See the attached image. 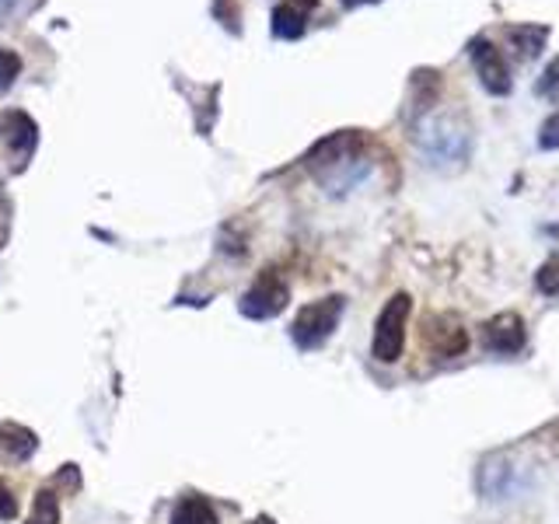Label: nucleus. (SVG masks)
<instances>
[{"instance_id": "obj_18", "label": "nucleus", "mask_w": 559, "mask_h": 524, "mask_svg": "<svg viewBox=\"0 0 559 524\" xmlns=\"http://www.w3.org/2000/svg\"><path fill=\"white\" fill-rule=\"evenodd\" d=\"M14 4H17V0H0V14H11Z\"/></svg>"}, {"instance_id": "obj_14", "label": "nucleus", "mask_w": 559, "mask_h": 524, "mask_svg": "<svg viewBox=\"0 0 559 524\" xmlns=\"http://www.w3.org/2000/svg\"><path fill=\"white\" fill-rule=\"evenodd\" d=\"M17 74H22V60H17V52L0 46V92H8Z\"/></svg>"}, {"instance_id": "obj_3", "label": "nucleus", "mask_w": 559, "mask_h": 524, "mask_svg": "<svg viewBox=\"0 0 559 524\" xmlns=\"http://www.w3.org/2000/svg\"><path fill=\"white\" fill-rule=\"evenodd\" d=\"M287 301H290L287 279L280 276L276 270H262V273L255 276V284L241 294L238 308H241L245 319H252V322H270V319H276V314L287 308Z\"/></svg>"}, {"instance_id": "obj_15", "label": "nucleus", "mask_w": 559, "mask_h": 524, "mask_svg": "<svg viewBox=\"0 0 559 524\" xmlns=\"http://www.w3.org/2000/svg\"><path fill=\"white\" fill-rule=\"evenodd\" d=\"M538 147L542 151H559V109L542 122V130H538Z\"/></svg>"}, {"instance_id": "obj_19", "label": "nucleus", "mask_w": 559, "mask_h": 524, "mask_svg": "<svg viewBox=\"0 0 559 524\" xmlns=\"http://www.w3.org/2000/svg\"><path fill=\"white\" fill-rule=\"evenodd\" d=\"M346 8H360V4H378V0H343Z\"/></svg>"}, {"instance_id": "obj_4", "label": "nucleus", "mask_w": 559, "mask_h": 524, "mask_svg": "<svg viewBox=\"0 0 559 524\" xmlns=\"http://www.w3.org/2000/svg\"><path fill=\"white\" fill-rule=\"evenodd\" d=\"M419 336H424L427 354L437 360H454L468 349V332L465 325L454 319V314H427L424 325H419Z\"/></svg>"}, {"instance_id": "obj_7", "label": "nucleus", "mask_w": 559, "mask_h": 524, "mask_svg": "<svg viewBox=\"0 0 559 524\" xmlns=\"http://www.w3.org/2000/svg\"><path fill=\"white\" fill-rule=\"evenodd\" d=\"M357 144H360V136H357V133H336V136L322 140V144L305 157V165L325 182L332 171L349 168V162H357V157H354Z\"/></svg>"}, {"instance_id": "obj_1", "label": "nucleus", "mask_w": 559, "mask_h": 524, "mask_svg": "<svg viewBox=\"0 0 559 524\" xmlns=\"http://www.w3.org/2000/svg\"><path fill=\"white\" fill-rule=\"evenodd\" d=\"M343 308H346V301H343L340 294L305 305L301 311L294 314V322H290L294 346L297 349H319V346H325L332 340V332H336L340 319H343Z\"/></svg>"}, {"instance_id": "obj_17", "label": "nucleus", "mask_w": 559, "mask_h": 524, "mask_svg": "<svg viewBox=\"0 0 559 524\" xmlns=\"http://www.w3.org/2000/svg\"><path fill=\"white\" fill-rule=\"evenodd\" d=\"M17 517V500L14 489L8 483H0V521H14Z\"/></svg>"}, {"instance_id": "obj_12", "label": "nucleus", "mask_w": 559, "mask_h": 524, "mask_svg": "<svg viewBox=\"0 0 559 524\" xmlns=\"http://www.w3.org/2000/svg\"><path fill=\"white\" fill-rule=\"evenodd\" d=\"M25 524H60V500L52 489H39L32 500V514Z\"/></svg>"}, {"instance_id": "obj_16", "label": "nucleus", "mask_w": 559, "mask_h": 524, "mask_svg": "<svg viewBox=\"0 0 559 524\" xmlns=\"http://www.w3.org/2000/svg\"><path fill=\"white\" fill-rule=\"evenodd\" d=\"M535 92L538 95H559V57L542 70V78H538V84H535Z\"/></svg>"}, {"instance_id": "obj_10", "label": "nucleus", "mask_w": 559, "mask_h": 524, "mask_svg": "<svg viewBox=\"0 0 559 524\" xmlns=\"http://www.w3.org/2000/svg\"><path fill=\"white\" fill-rule=\"evenodd\" d=\"M168 524H217V511H214V503H210L206 497L189 493V497H182L179 503H175Z\"/></svg>"}, {"instance_id": "obj_5", "label": "nucleus", "mask_w": 559, "mask_h": 524, "mask_svg": "<svg viewBox=\"0 0 559 524\" xmlns=\"http://www.w3.org/2000/svg\"><path fill=\"white\" fill-rule=\"evenodd\" d=\"M468 57H472V67H476V74L483 81V87L489 95H511V67H507L503 52L489 43V39H472L468 43Z\"/></svg>"}, {"instance_id": "obj_20", "label": "nucleus", "mask_w": 559, "mask_h": 524, "mask_svg": "<svg viewBox=\"0 0 559 524\" xmlns=\"http://www.w3.org/2000/svg\"><path fill=\"white\" fill-rule=\"evenodd\" d=\"M255 524H273V521H270V517H259Z\"/></svg>"}, {"instance_id": "obj_11", "label": "nucleus", "mask_w": 559, "mask_h": 524, "mask_svg": "<svg viewBox=\"0 0 559 524\" xmlns=\"http://www.w3.org/2000/svg\"><path fill=\"white\" fill-rule=\"evenodd\" d=\"M507 39L518 46L521 60H535L549 39V28L546 25H507Z\"/></svg>"}, {"instance_id": "obj_9", "label": "nucleus", "mask_w": 559, "mask_h": 524, "mask_svg": "<svg viewBox=\"0 0 559 524\" xmlns=\"http://www.w3.org/2000/svg\"><path fill=\"white\" fill-rule=\"evenodd\" d=\"M319 0H287L273 11V35L276 39H301L308 28V14Z\"/></svg>"}, {"instance_id": "obj_2", "label": "nucleus", "mask_w": 559, "mask_h": 524, "mask_svg": "<svg viewBox=\"0 0 559 524\" xmlns=\"http://www.w3.org/2000/svg\"><path fill=\"white\" fill-rule=\"evenodd\" d=\"M409 308H413V297L409 294H392L384 308L378 311L374 319V343H371V354L381 364H395L406 349V325H409Z\"/></svg>"}, {"instance_id": "obj_21", "label": "nucleus", "mask_w": 559, "mask_h": 524, "mask_svg": "<svg viewBox=\"0 0 559 524\" xmlns=\"http://www.w3.org/2000/svg\"><path fill=\"white\" fill-rule=\"evenodd\" d=\"M549 235H556V238H559V227H552V231H549Z\"/></svg>"}, {"instance_id": "obj_8", "label": "nucleus", "mask_w": 559, "mask_h": 524, "mask_svg": "<svg viewBox=\"0 0 559 524\" xmlns=\"http://www.w3.org/2000/svg\"><path fill=\"white\" fill-rule=\"evenodd\" d=\"M35 448H39V437L22 424H0V462L8 465H25Z\"/></svg>"}, {"instance_id": "obj_13", "label": "nucleus", "mask_w": 559, "mask_h": 524, "mask_svg": "<svg viewBox=\"0 0 559 524\" xmlns=\"http://www.w3.org/2000/svg\"><path fill=\"white\" fill-rule=\"evenodd\" d=\"M535 287L546 297H559V255L546 259L535 273Z\"/></svg>"}, {"instance_id": "obj_6", "label": "nucleus", "mask_w": 559, "mask_h": 524, "mask_svg": "<svg viewBox=\"0 0 559 524\" xmlns=\"http://www.w3.org/2000/svg\"><path fill=\"white\" fill-rule=\"evenodd\" d=\"M479 336H483V346L489 349V354H500V357H514L524 349V343H528L524 319L514 311H503V314H497V319L483 322Z\"/></svg>"}]
</instances>
